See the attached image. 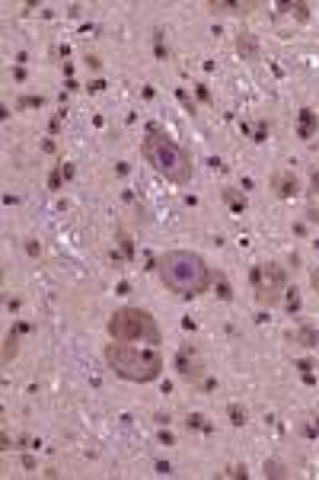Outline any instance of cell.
<instances>
[{"mask_svg":"<svg viewBox=\"0 0 319 480\" xmlns=\"http://www.w3.org/2000/svg\"><path fill=\"white\" fill-rule=\"evenodd\" d=\"M106 362H109V369L119 378L137 381V384L160 378V371H163V356L156 349H141V346L119 342V340H112L106 346Z\"/></svg>","mask_w":319,"mask_h":480,"instance_id":"cell-3","label":"cell"},{"mask_svg":"<svg viewBox=\"0 0 319 480\" xmlns=\"http://www.w3.org/2000/svg\"><path fill=\"white\" fill-rule=\"evenodd\" d=\"M16 352H19V340H16V333H7V342H3V365H10Z\"/></svg>","mask_w":319,"mask_h":480,"instance_id":"cell-10","label":"cell"},{"mask_svg":"<svg viewBox=\"0 0 319 480\" xmlns=\"http://www.w3.org/2000/svg\"><path fill=\"white\" fill-rule=\"evenodd\" d=\"M156 272H160V282H163L169 292L182 298H198L211 288V269L208 263L191 253V250H169L156 259Z\"/></svg>","mask_w":319,"mask_h":480,"instance_id":"cell-1","label":"cell"},{"mask_svg":"<svg viewBox=\"0 0 319 480\" xmlns=\"http://www.w3.org/2000/svg\"><path fill=\"white\" fill-rule=\"evenodd\" d=\"M208 10L214 13V17H217V13H224V17H249V13L255 10V3L252 0H246V3H224V0L217 3V0H211Z\"/></svg>","mask_w":319,"mask_h":480,"instance_id":"cell-7","label":"cell"},{"mask_svg":"<svg viewBox=\"0 0 319 480\" xmlns=\"http://www.w3.org/2000/svg\"><path fill=\"white\" fill-rule=\"evenodd\" d=\"M272 189L281 195V199H291V195L300 193V183H297V176H294L291 170H278V173L272 176Z\"/></svg>","mask_w":319,"mask_h":480,"instance_id":"cell-6","label":"cell"},{"mask_svg":"<svg viewBox=\"0 0 319 480\" xmlns=\"http://www.w3.org/2000/svg\"><path fill=\"white\" fill-rule=\"evenodd\" d=\"M265 474H268V477H287V471H284L278 461H265Z\"/></svg>","mask_w":319,"mask_h":480,"instance_id":"cell-11","label":"cell"},{"mask_svg":"<svg viewBox=\"0 0 319 480\" xmlns=\"http://www.w3.org/2000/svg\"><path fill=\"white\" fill-rule=\"evenodd\" d=\"M252 288H255V301L265 307H274L281 301L284 288H287V272L278 263H265L252 272Z\"/></svg>","mask_w":319,"mask_h":480,"instance_id":"cell-5","label":"cell"},{"mask_svg":"<svg viewBox=\"0 0 319 480\" xmlns=\"http://www.w3.org/2000/svg\"><path fill=\"white\" fill-rule=\"evenodd\" d=\"M284 10H291V13H297V17H300V19H307V17H310V13H307V10H310V7H307V3H284Z\"/></svg>","mask_w":319,"mask_h":480,"instance_id":"cell-12","label":"cell"},{"mask_svg":"<svg viewBox=\"0 0 319 480\" xmlns=\"http://www.w3.org/2000/svg\"><path fill=\"white\" fill-rule=\"evenodd\" d=\"M237 52L246 58V61H259V45H255L252 32H239L237 36Z\"/></svg>","mask_w":319,"mask_h":480,"instance_id":"cell-8","label":"cell"},{"mask_svg":"<svg viewBox=\"0 0 319 480\" xmlns=\"http://www.w3.org/2000/svg\"><path fill=\"white\" fill-rule=\"evenodd\" d=\"M106 330H109L112 340L119 342H150V346L160 342V327L144 307H119L109 317Z\"/></svg>","mask_w":319,"mask_h":480,"instance_id":"cell-4","label":"cell"},{"mask_svg":"<svg viewBox=\"0 0 319 480\" xmlns=\"http://www.w3.org/2000/svg\"><path fill=\"white\" fill-rule=\"evenodd\" d=\"M141 154H144V160L154 166L163 179H169V183H176V186L191 183V170H195L191 154L179 144V141L169 138V135L150 131L144 138V144H141Z\"/></svg>","mask_w":319,"mask_h":480,"instance_id":"cell-2","label":"cell"},{"mask_svg":"<svg viewBox=\"0 0 319 480\" xmlns=\"http://www.w3.org/2000/svg\"><path fill=\"white\" fill-rule=\"evenodd\" d=\"M179 371H182V378H189V381L201 378V365L195 359L189 362V352H185V349H182V356H179Z\"/></svg>","mask_w":319,"mask_h":480,"instance_id":"cell-9","label":"cell"},{"mask_svg":"<svg viewBox=\"0 0 319 480\" xmlns=\"http://www.w3.org/2000/svg\"><path fill=\"white\" fill-rule=\"evenodd\" d=\"M307 215H310V221H316V224H319V208H310Z\"/></svg>","mask_w":319,"mask_h":480,"instance_id":"cell-15","label":"cell"},{"mask_svg":"<svg viewBox=\"0 0 319 480\" xmlns=\"http://www.w3.org/2000/svg\"><path fill=\"white\" fill-rule=\"evenodd\" d=\"M313 186H316V193H319V173H313Z\"/></svg>","mask_w":319,"mask_h":480,"instance_id":"cell-16","label":"cell"},{"mask_svg":"<svg viewBox=\"0 0 319 480\" xmlns=\"http://www.w3.org/2000/svg\"><path fill=\"white\" fill-rule=\"evenodd\" d=\"M313 131V112H303V138H310Z\"/></svg>","mask_w":319,"mask_h":480,"instance_id":"cell-14","label":"cell"},{"mask_svg":"<svg viewBox=\"0 0 319 480\" xmlns=\"http://www.w3.org/2000/svg\"><path fill=\"white\" fill-rule=\"evenodd\" d=\"M224 195H227V202L233 205V208H246V199H239V195H233V193H230V189H227V193H224Z\"/></svg>","mask_w":319,"mask_h":480,"instance_id":"cell-13","label":"cell"}]
</instances>
